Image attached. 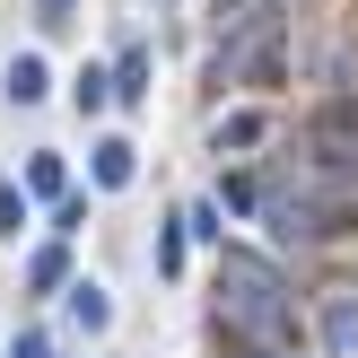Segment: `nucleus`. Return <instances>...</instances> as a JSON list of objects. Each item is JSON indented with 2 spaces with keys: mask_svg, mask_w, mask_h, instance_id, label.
Returning a JSON list of instances; mask_svg holds the SVG:
<instances>
[{
  "mask_svg": "<svg viewBox=\"0 0 358 358\" xmlns=\"http://www.w3.org/2000/svg\"><path fill=\"white\" fill-rule=\"evenodd\" d=\"M254 210L271 219V236H280V245H315V236H324V210L297 201V192H254Z\"/></svg>",
  "mask_w": 358,
  "mask_h": 358,
  "instance_id": "nucleus-2",
  "label": "nucleus"
},
{
  "mask_svg": "<svg viewBox=\"0 0 358 358\" xmlns=\"http://www.w3.org/2000/svg\"><path fill=\"white\" fill-rule=\"evenodd\" d=\"M9 358H62V350H52L44 332H17V350H9Z\"/></svg>",
  "mask_w": 358,
  "mask_h": 358,
  "instance_id": "nucleus-16",
  "label": "nucleus"
},
{
  "mask_svg": "<svg viewBox=\"0 0 358 358\" xmlns=\"http://www.w3.org/2000/svg\"><path fill=\"white\" fill-rule=\"evenodd\" d=\"M70 324H79V332H105V324H114V297H105V280H70Z\"/></svg>",
  "mask_w": 358,
  "mask_h": 358,
  "instance_id": "nucleus-5",
  "label": "nucleus"
},
{
  "mask_svg": "<svg viewBox=\"0 0 358 358\" xmlns=\"http://www.w3.org/2000/svg\"><path fill=\"white\" fill-rule=\"evenodd\" d=\"M131 175H140V149H131V140H96V149H87V184H96V192H122V184H131Z\"/></svg>",
  "mask_w": 358,
  "mask_h": 358,
  "instance_id": "nucleus-3",
  "label": "nucleus"
},
{
  "mask_svg": "<svg viewBox=\"0 0 358 358\" xmlns=\"http://www.w3.org/2000/svg\"><path fill=\"white\" fill-rule=\"evenodd\" d=\"M35 17L44 27H70V0H35Z\"/></svg>",
  "mask_w": 358,
  "mask_h": 358,
  "instance_id": "nucleus-17",
  "label": "nucleus"
},
{
  "mask_svg": "<svg viewBox=\"0 0 358 358\" xmlns=\"http://www.w3.org/2000/svg\"><path fill=\"white\" fill-rule=\"evenodd\" d=\"M79 227H87V201H70V192H62V201H52V236H79Z\"/></svg>",
  "mask_w": 358,
  "mask_h": 358,
  "instance_id": "nucleus-15",
  "label": "nucleus"
},
{
  "mask_svg": "<svg viewBox=\"0 0 358 358\" xmlns=\"http://www.w3.org/2000/svg\"><path fill=\"white\" fill-rule=\"evenodd\" d=\"M184 236H210V245H219V236H227V227H219V201H192V210H184Z\"/></svg>",
  "mask_w": 358,
  "mask_h": 358,
  "instance_id": "nucleus-13",
  "label": "nucleus"
},
{
  "mask_svg": "<svg viewBox=\"0 0 358 358\" xmlns=\"http://www.w3.org/2000/svg\"><path fill=\"white\" fill-rule=\"evenodd\" d=\"M17 192H27V201H62V192H70L62 149H27V184H17Z\"/></svg>",
  "mask_w": 358,
  "mask_h": 358,
  "instance_id": "nucleus-4",
  "label": "nucleus"
},
{
  "mask_svg": "<svg viewBox=\"0 0 358 358\" xmlns=\"http://www.w3.org/2000/svg\"><path fill=\"white\" fill-rule=\"evenodd\" d=\"M254 140H262V114H236V122H219V157H227V149H254Z\"/></svg>",
  "mask_w": 358,
  "mask_h": 358,
  "instance_id": "nucleus-11",
  "label": "nucleus"
},
{
  "mask_svg": "<svg viewBox=\"0 0 358 358\" xmlns=\"http://www.w3.org/2000/svg\"><path fill=\"white\" fill-rule=\"evenodd\" d=\"M44 96H52V70H44V52H17V62H9V105L27 114V105H44Z\"/></svg>",
  "mask_w": 358,
  "mask_h": 358,
  "instance_id": "nucleus-6",
  "label": "nucleus"
},
{
  "mask_svg": "<svg viewBox=\"0 0 358 358\" xmlns=\"http://www.w3.org/2000/svg\"><path fill=\"white\" fill-rule=\"evenodd\" d=\"M324 332H332V358H358V297H332Z\"/></svg>",
  "mask_w": 358,
  "mask_h": 358,
  "instance_id": "nucleus-9",
  "label": "nucleus"
},
{
  "mask_svg": "<svg viewBox=\"0 0 358 358\" xmlns=\"http://www.w3.org/2000/svg\"><path fill=\"white\" fill-rule=\"evenodd\" d=\"M254 358H289V350H254Z\"/></svg>",
  "mask_w": 358,
  "mask_h": 358,
  "instance_id": "nucleus-18",
  "label": "nucleus"
},
{
  "mask_svg": "<svg viewBox=\"0 0 358 358\" xmlns=\"http://www.w3.org/2000/svg\"><path fill=\"white\" fill-rule=\"evenodd\" d=\"M105 79H114V105H140L149 96V44H122V62L105 70Z\"/></svg>",
  "mask_w": 358,
  "mask_h": 358,
  "instance_id": "nucleus-7",
  "label": "nucleus"
},
{
  "mask_svg": "<svg viewBox=\"0 0 358 358\" xmlns=\"http://www.w3.org/2000/svg\"><path fill=\"white\" fill-rule=\"evenodd\" d=\"M219 324L236 332V341H254V350H289L297 306H289V289H280V271H271V262L227 254V271H219Z\"/></svg>",
  "mask_w": 358,
  "mask_h": 358,
  "instance_id": "nucleus-1",
  "label": "nucleus"
},
{
  "mask_svg": "<svg viewBox=\"0 0 358 358\" xmlns=\"http://www.w3.org/2000/svg\"><path fill=\"white\" fill-rule=\"evenodd\" d=\"M70 105H79V114H105V105H114V79H105V70H79V87H70Z\"/></svg>",
  "mask_w": 358,
  "mask_h": 358,
  "instance_id": "nucleus-10",
  "label": "nucleus"
},
{
  "mask_svg": "<svg viewBox=\"0 0 358 358\" xmlns=\"http://www.w3.org/2000/svg\"><path fill=\"white\" fill-rule=\"evenodd\" d=\"M62 280H70V236H52L44 254L27 262V289H62Z\"/></svg>",
  "mask_w": 358,
  "mask_h": 358,
  "instance_id": "nucleus-8",
  "label": "nucleus"
},
{
  "mask_svg": "<svg viewBox=\"0 0 358 358\" xmlns=\"http://www.w3.org/2000/svg\"><path fill=\"white\" fill-rule=\"evenodd\" d=\"M157 271H166V280L184 271V219H175V227H157Z\"/></svg>",
  "mask_w": 358,
  "mask_h": 358,
  "instance_id": "nucleus-12",
  "label": "nucleus"
},
{
  "mask_svg": "<svg viewBox=\"0 0 358 358\" xmlns=\"http://www.w3.org/2000/svg\"><path fill=\"white\" fill-rule=\"evenodd\" d=\"M17 227H27V192L0 184V236H17Z\"/></svg>",
  "mask_w": 358,
  "mask_h": 358,
  "instance_id": "nucleus-14",
  "label": "nucleus"
}]
</instances>
